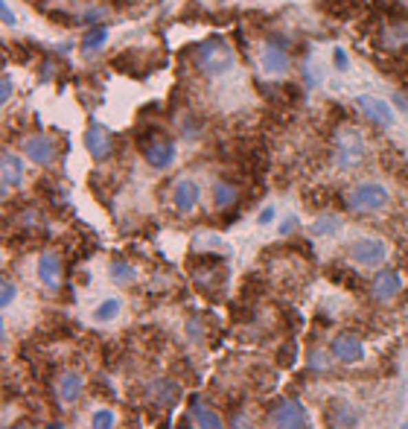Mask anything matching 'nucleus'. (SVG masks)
Returning <instances> with one entry per match:
<instances>
[{
	"label": "nucleus",
	"instance_id": "nucleus-18",
	"mask_svg": "<svg viewBox=\"0 0 408 429\" xmlns=\"http://www.w3.org/2000/svg\"><path fill=\"white\" fill-rule=\"evenodd\" d=\"M193 415H195V423L204 426V429H216V426H222L219 412H216L213 406H207V403H202L199 397H193Z\"/></svg>",
	"mask_w": 408,
	"mask_h": 429
},
{
	"label": "nucleus",
	"instance_id": "nucleus-12",
	"mask_svg": "<svg viewBox=\"0 0 408 429\" xmlns=\"http://www.w3.org/2000/svg\"><path fill=\"white\" fill-rule=\"evenodd\" d=\"M263 70L266 73H271V76H280V73H286L289 70V53L283 50L280 44H275V41H268L266 47H263Z\"/></svg>",
	"mask_w": 408,
	"mask_h": 429
},
{
	"label": "nucleus",
	"instance_id": "nucleus-3",
	"mask_svg": "<svg viewBox=\"0 0 408 429\" xmlns=\"http://www.w3.org/2000/svg\"><path fill=\"white\" fill-rule=\"evenodd\" d=\"M365 158V140L356 129H341L336 134V164L341 169H353Z\"/></svg>",
	"mask_w": 408,
	"mask_h": 429
},
{
	"label": "nucleus",
	"instance_id": "nucleus-31",
	"mask_svg": "<svg viewBox=\"0 0 408 429\" xmlns=\"http://www.w3.org/2000/svg\"><path fill=\"white\" fill-rule=\"evenodd\" d=\"M405 3H408V0H405Z\"/></svg>",
	"mask_w": 408,
	"mask_h": 429
},
{
	"label": "nucleus",
	"instance_id": "nucleus-4",
	"mask_svg": "<svg viewBox=\"0 0 408 429\" xmlns=\"http://www.w3.org/2000/svg\"><path fill=\"white\" fill-rule=\"evenodd\" d=\"M271 426H286V429H303L309 426V415L298 400H280L275 409L268 412Z\"/></svg>",
	"mask_w": 408,
	"mask_h": 429
},
{
	"label": "nucleus",
	"instance_id": "nucleus-1",
	"mask_svg": "<svg viewBox=\"0 0 408 429\" xmlns=\"http://www.w3.org/2000/svg\"><path fill=\"white\" fill-rule=\"evenodd\" d=\"M230 65H233V53L222 39H210L195 50V67L207 73V76H219V73L230 70Z\"/></svg>",
	"mask_w": 408,
	"mask_h": 429
},
{
	"label": "nucleus",
	"instance_id": "nucleus-21",
	"mask_svg": "<svg viewBox=\"0 0 408 429\" xmlns=\"http://www.w3.org/2000/svg\"><path fill=\"white\" fill-rule=\"evenodd\" d=\"M134 278H138V272L129 266V263H111V280L114 284H122V286H129V284H134Z\"/></svg>",
	"mask_w": 408,
	"mask_h": 429
},
{
	"label": "nucleus",
	"instance_id": "nucleus-22",
	"mask_svg": "<svg viewBox=\"0 0 408 429\" xmlns=\"http://www.w3.org/2000/svg\"><path fill=\"white\" fill-rule=\"evenodd\" d=\"M120 313V301H103L100 306H96V318H100V322H108V318H114Z\"/></svg>",
	"mask_w": 408,
	"mask_h": 429
},
{
	"label": "nucleus",
	"instance_id": "nucleus-13",
	"mask_svg": "<svg viewBox=\"0 0 408 429\" xmlns=\"http://www.w3.org/2000/svg\"><path fill=\"white\" fill-rule=\"evenodd\" d=\"M39 278L47 289H58L61 284V257L56 251H44L39 260Z\"/></svg>",
	"mask_w": 408,
	"mask_h": 429
},
{
	"label": "nucleus",
	"instance_id": "nucleus-20",
	"mask_svg": "<svg viewBox=\"0 0 408 429\" xmlns=\"http://www.w3.org/2000/svg\"><path fill=\"white\" fill-rule=\"evenodd\" d=\"M105 41H108V30H105V27H96V30H91V32L82 39V53H85V56H94L96 50H103Z\"/></svg>",
	"mask_w": 408,
	"mask_h": 429
},
{
	"label": "nucleus",
	"instance_id": "nucleus-17",
	"mask_svg": "<svg viewBox=\"0 0 408 429\" xmlns=\"http://www.w3.org/2000/svg\"><path fill=\"white\" fill-rule=\"evenodd\" d=\"M82 391H85L82 374H76V371L61 374V379H58V397L61 400H65V403H76L82 397Z\"/></svg>",
	"mask_w": 408,
	"mask_h": 429
},
{
	"label": "nucleus",
	"instance_id": "nucleus-25",
	"mask_svg": "<svg viewBox=\"0 0 408 429\" xmlns=\"http://www.w3.org/2000/svg\"><path fill=\"white\" fill-rule=\"evenodd\" d=\"M336 225H339V219H321L312 231L315 234H327V231H336Z\"/></svg>",
	"mask_w": 408,
	"mask_h": 429
},
{
	"label": "nucleus",
	"instance_id": "nucleus-29",
	"mask_svg": "<svg viewBox=\"0 0 408 429\" xmlns=\"http://www.w3.org/2000/svg\"><path fill=\"white\" fill-rule=\"evenodd\" d=\"M292 231H294V219H286V222L280 225V234H292Z\"/></svg>",
	"mask_w": 408,
	"mask_h": 429
},
{
	"label": "nucleus",
	"instance_id": "nucleus-6",
	"mask_svg": "<svg viewBox=\"0 0 408 429\" xmlns=\"http://www.w3.org/2000/svg\"><path fill=\"white\" fill-rule=\"evenodd\" d=\"M85 146H88V152L96 158V161H105L114 152V138H111V132L100 123H91V129L85 132Z\"/></svg>",
	"mask_w": 408,
	"mask_h": 429
},
{
	"label": "nucleus",
	"instance_id": "nucleus-5",
	"mask_svg": "<svg viewBox=\"0 0 408 429\" xmlns=\"http://www.w3.org/2000/svg\"><path fill=\"white\" fill-rule=\"evenodd\" d=\"M178 397H181V386L172 383V379H155V383H149V388H146V403L158 412L172 409L178 403Z\"/></svg>",
	"mask_w": 408,
	"mask_h": 429
},
{
	"label": "nucleus",
	"instance_id": "nucleus-15",
	"mask_svg": "<svg viewBox=\"0 0 408 429\" xmlns=\"http://www.w3.org/2000/svg\"><path fill=\"white\" fill-rule=\"evenodd\" d=\"M172 202H175V207L181 213H190L195 205H199V187L190 181V178H184L175 184V190H172Z\"/></svg>",
	"mask_w": 408,
	"mask_h": 429
},
{
	"label": "nucleus",
	"instance_id": "nucleus-16",
	"mask_svg": "<svg viewBox=\"0 0 408 429\" xmlns=\"http://www.w3.org/2000/svg\"><path fill=\"white\" fill-rule=\"evenodd\" d=\"M0 169H3V199H6V190L18 187V184L23 181V164L12 152H3V158H0Z\"/></svg>",
	"mask_w": 408,
	"mask_h": 429
},
{
	"label": "nucleus",
	"instance_id": "nucleus-30",
	"mask_svg": "<svg viewBox=\"0 0 408 429\" xmlns=\"http://www.w3.org/2000/svg\"><path fill=\"white\" fill-rule=\"evenodd\" d=\"M292 357H294V350H292V348L280 353V359H286V365H292Z\"/></svg>",
	"mask_w": 408,
	"mask_h": 429
},
{
	"label": "nucleus",
	"instance_id": "nucleus-24",
	"mask_svg": "<svg viewBox=\"0 0 408 429\" xmlns=\"http://www.w3.org/2000/svg\"><path fill=\"white\" fill-rule=\"evenodd\" d=\"M0 292H3V295H0V306L6 310V306H9L12 301H15V284H12V280H3V286H0Z\"/></svg>",
	"mask_w": 408,
	"mask_h": 429
},
{
	"label": "nucleus",
	"instance_id": "nucleus-8",
	"mask_svg": "<svg viewBox=\"0 0 408 429\" xmlns=\"http://www.w3.org/2000/svg\"><path fill=\"white\" fill-rule=\"evenodd\" d=\"M356 105L362 108V114H367L370 123H376V126H382V129L394 126V112H391V105H388V103H382L379 96H367V94H362V96H356Z\"/></svg>",
	"mask_w": 408,
	"mask_h": 429
},
{
	"label": "nucleus",
	"instance_id": "nucleus-2",
	"mask_svg": "<svg viewBox=\"0 0 408 429\" xmlns=\"http://www.w3.org/2000/svg\"><path fill=\"white\" fill-rule=\"evenodd\" d=\"M388 205V190L382 184H358V187L347 196V207L353 213H376Z\"/></svg>",
	"mask_w": 408,
	"mask_h": 429
},
{
	"label": "nucleus",
	"instance_id": "nucleus-19",
	"mask_svg": "<svg viewBox=\"0 0 408 429\" xmlns=\"http://www.w3.org/2000/svg\"><path fill=\"white\" fill-rule=\"evenodd\" d=\"M237 199H239V190L233 187V184H228V181H216L213 184V205L219 207V211L237 205Z\"/></svg>",
	"mask_w": 408,
	"mask_h": 429
},
{
	"label": "nucleus",
	"instance_id": "nucleus-28",
	"mask_svg": "<svg viewBox=\"0 0 408 429\" xmlns=\"http://www.w3.org/2000/svg\"><path fill=\"white\" fill-rule=\"evenodd\" d=\"M271 219H275V211H271V207H266V211H263V213H259V222H263V225H266V222H271Z\"/></svg>",
	"mask_w": 408,
	"mask_h": 429
},
{
	"label": "nucleus",
	"instance_id": "nucleus-23",
	"mask_svg": "<svg viewBox=\"0 0 408 429\" xmlns=\"http://www.w3.org/2000/svg\"><path fill=\"white\" fill-rule=\"evenodd\" d=\"M96 429H111V426H114L117 421H114V415H111L108 409H100V412H96L94 415V421H91Z\"/></svg>",
	"mask_w": 408,
	"mask_h": 429
},
{
	"label": "nucleus",
	"instance_id": "nucleus-11",
	"mask_svg": "<svg viewBox=\"0 0 408 429\" xmlns=\"http://www.w3.org/2000/svg\"><path fill=\"white\" fill-rule=\"evenodd\" d=\"M143 158H146V164L155 167V169H167L172 161H175V146H172L169 140H149V143H143Z\"/></svg>",
	"mask_w": 408,
	"mask_h": 429
},
{
	"label": "nucleus",
	"instance_id": "nucleus-9",
	"mask_svg": "<svg viewBox=\"0 0 408 429\" xmlns=\"http://www.w3.org/2000/svg\"><path fill=\"white\" fill-rule=\"evenodd\" d=\"M400 286H402V280L397 275V269H379L376 278H374V284H370V292H374V298L379 304H385L391 298H397Z\"/></svg>",
	"mask_w": 408,
	"mask_h": 429
},
{
	"label": "nucleus",
	"instance_id": "nucleus-26",
	"mask_svg": "<svg viewBox=\"0 0 408 429\" xmlns=\"http://www.w3.org/2000/svg\"><path fill=\"white\" fill-rule=\"evenodd\" d=\"M9 96H12V79L9 76H3V85H0V103H9Z\"/></svg>",
	"mask_w": 408,
	"mask_h": 429
},
{
	"label": "nucleus",
	"instance_id": "nucleus-10",
	"mask_svg": "<svg viewBox=\"0 0 408 429\" xmlns=\"http://www.w3.org/2000/svg\"><path fill=\"white\" fill-rule=\"evenodd\" d=\"M385 254H388V249L382 240H356L350 249V257L362 266H379L385 260Z\"/></svg>",
	"mask_w": 408,
	"mask_h": 429
},
{
	"label": "nucleus",
	"instance_id": "nucleus-14",
	"mask_svg": "<svg viewBox=\"0 0 408 429\" xmlns=\"http://www.w3.org/2000/svg\"><path fill=\"white\" fill-rule=\"evenodd\" d=\"M362 342L353 333H341L336 342H332V357L341 359V362H358L362 359Z\"/></svg>",
	"mask_w": 408,
	"mask_h": 429
},
{
	"label": "nucleus",
	"instance_id": "nucleus-7",
	"mask_svg": "<svg viewBox=\"0 0 408 429\" xmlns=\"http://www.w3.org/2000/svg\"><path fill=\"white\" fill-rule=\"evenodd\" d=\"M23 152H27L32 164L47 167V164H53V158H56V140L47 138V134H32V138L23 140Z\"/></svg>",
	"mask_w": 408,
	"mask_h": 429
},
{
	"label": "nucleus",
	"instance_id": "nucleus-27",
	"mask_svg": "<svg viewBox=\"0 0 408 429\" xmlns=\"http://www.w3.org/2000/svg\"><path fill=\"white\" fill-rule=\"evenodd\" d=\"M0 18H3V23H9V27H12V23H15V15H12V9L6 6V0H3V3H0Z\"/></svg>",
	"mask_w": 408,
	"mask_h": 429
}]
</instances>
